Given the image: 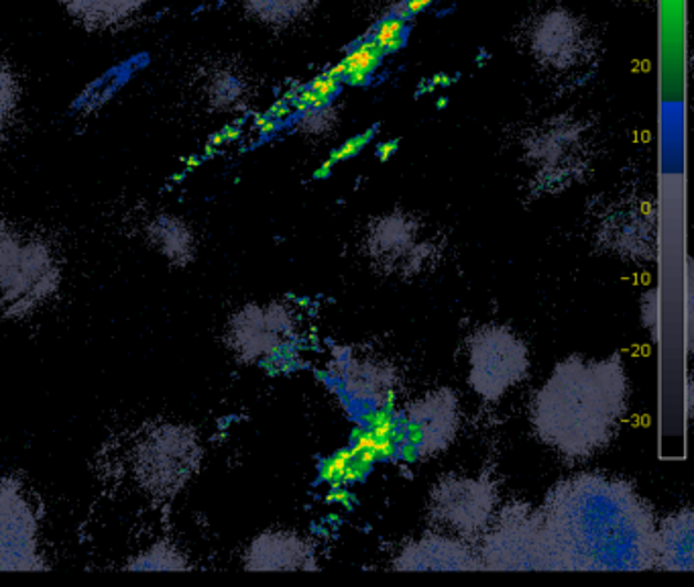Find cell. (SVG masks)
Instances as JSON below:
<instances>
[{"instance_id": "obj_15", "label": "cell", "mask_w": 694, "mask_h": 587, "mask_svg": "<svg viewBox=\"0 0 694 587\" xmlns=\"http://www.w3.org/2000/svg\"><path fill=\"white\" fill-rule=\"evenodd\" d=\"M17 99H19V89L17 82L11 74V70L0 60V133L9 125L14 109H17Z\"/></svg>"}, {"instance_id": "obj_2", "label": "cell", "mask_w": 694, "mask_h": 587, "mask_svg": "<svg viewBox=\"0 0 694 587\" xmlns=\"http://www.w3.org/2000/svg\"><path fill=\"white\" fill-rule=\"evenodd\" d=\"M625 402L628 378L619 358L568 359L534 400V426L543 443L582 460L613 439Z\"/></svg>"}, {"instance_id": "obj_14", "label": "cell", "mask_w": 694, "mask_h": 587, "mask_svg": "<svg viewBox=\"0 0 694 587\" xmlns=\"http://www.w3.org/2000/svg\"><path fill=\"white\" fill-rule=\"evenodd\" d=\"M189 567L188 555L167 540L155 543L125 565L126 571H188Z\"/></svg>"}, {"instance_id": "obj_10", "label": "cell", "mask_w": 694, "mask_h": 587, "mask_svg": "<svg viewBox=\"0 0 694 587\" xmlns=\"http://www.w3.org/2000/svg\"><path fill=\"white\" fill-rule=\"evenodd\" d=\"M308 549L298 536L288 533H266L257 536L245 550L247 571H288L308 567Z\"/></svg>"}, {"instance_id": "obj_17", "label": "cell", "mask_w": 694, "mask_h": 587, "mask_svg": "<svg viewBox=\"0 0 694 587\" xmlns=\"http://www.w3.org/2000/svg\"><path fill=\"white\" fill-rule=\"evenodd\" d=\"M393 152H395V147H393V143H390V145H383V147H381V159H385V157H390V154H393Z\"/></svg>"}, {"instance_id": "obj_3", "label": "cell", "mask_w": 694, "mask_h": 587, "mask_svg": "<svg viewBox=\"0 0 694 587\" xmlns=\"http://www.w3.org/2000/svg\"><path fill=\"white\" fill-rule=\"evenodd\" d=\"M200 436L188 424L165 422L147 429L133 451V472L155 498L179 494L200 470Z\"/></svg>"}, {"instance_id": "obj_1", "label": "cell", "mask_w": 694, "mask_h": 587, "mask_svg": "<svg viewBox=\"0 0 694 587\" xmlns=\"http://www.w3.org/2000/svg\"><path fill=\"white\" fill-rule=\"evenodd\" d=\"M548 569L640 571L656 567L652 512L631 485L584 475L558 485L540 521Z\"/></svg>"}, {"instance_id": "obj_5", "label": "cell", "mask_w": 694, "mask_h": 587, "mask_svg": "<svg viewBox=\"0 0 694 587\" xmlns=\"http://www.w3.org/2000/svg\"><path fill=\"white\" fill-rule=\"evenodd\" d=\"M470 385L479 397L499 400L521 382L530 368L528 347L505 327H489L477 332L468 349Z\"/></svg>"}, {"instance_id": "obj_7", "label": "cell", "mask_w": 694, "mask_h": 587, "mask_svg": "<svg viewBox=\"0 0 694 587\" xmlns=\"http://www.w3.org/2000/svg\"><path fill=\"white\" fill-rule=\"evenodd\" d=\"M456 433V400L453 392H432L407 412L405 422V460L438 453L453 443Z\"/></svg>"}, {"instance_id": "obj_13", "label": "cell", "mask_w": 694, "mask_h": 587, "mask_svg": "<svg viewBox=\"0 0 694 587\" xmlns=\"http://www.w3.org/2000/svg\"><path fill=\"white\" fill-rule=\"evenodd\" d=\"M68 13L90 29H108L128 21L149 0H62Z\"/></svg>"}, {"instance_id": "obj_6", "label": "cell", "mask_w": 694, "mask_h": 587, "mask_svg": "<svg viewBox=\"0 0 694 587\" xmlns=\"http://www.w3.org/2000/svg\"><path fill=\"white\" fill-rule=\"evenodd\" d=\"M33 504L14 477L0 480V571H48Z\"/></svg>"}, {"instance_id": "obj_16", "label": "cell", "mask_w": 694, "mask_h": 587, "mask_svg": "<svg viewBox=\"0 0 694 587\" xmlns=\"http://www.w3.org/2000/svg\"><path fill=\"white\" fill-rule=\"evenodd\" d=\"M366 137H359V140L351 141V143H346L344 147H342L339 154H334V159H344V157H349V155L356 154L359 150H361V145L365 143Z\"/></svg>"}, {"instance_id": "obj_8", "label": "cell", "mask_w": 694, "mask_h": 587, "mask_svg": "<svg viewBox=\"0 0 694 587\" xmlns=\"http://www.w3.org/2000/svg\"><path fill=\"white\" fill-rule=\"evenodd\" d=\"M281 327L279 308H242L228 325V347L242 361L266 358L278 347Z\"/></svg>"}, {"instance_id": "obj_9", "label": "cell", "mask_w": 694, "mask_h": 587, "mask_svg": "<svg viewBox=\"0 0 694 587\" xmlns=\"http://www.w3.org/2000/svg\"><path fill=\"white\" fill-rule=\"evenodd\" d=\"M436 508L442 518L460 531H477L493 508L491 487L475 480H448L438 492Z\"/></svg>"}, {"instance_id": "obj_12", "label": "cell", "mask_w": 694, "mask_h": 587, "mask_svg": "<svg viewBox=\"0 0 694 587\" xmlns=\"http://www.w3.org/2000/svg\"><path fill=\"white\" fill-rule=\"evenodd\" d=\"M153 247L177 268H186L196 257V237L182 218L159 215L147 227Z\"/></svg>"}, {"instance_id": "obj_4", "label": "cell", "mask_w": 694, "mask_h": 587, "mask_svg": "<svg viewBox=\"0 0 694 587\" xmlns=\"http://www.w3.org/2000/svg\"><path fill=\"white\" fill-rule=\"evenodd\" d=\"M60 271L50 249L0 229V319L21 317L55 292Z\"/></svg>"}, {"instance_id": "obj_11", "label": "cell", "mask_w": 694, "mask_h": 587, "mask_svg": "<svg viewBox=\"0 0 694 587\" xmlns=\"http://www.w3.org/2000/svg\"><path fill=\"white\" fill-rule=\"evenodd\" d=\"M656 565L666 569H693V512L670 516L656 535Z\"/></svg>"}]
</instances>
